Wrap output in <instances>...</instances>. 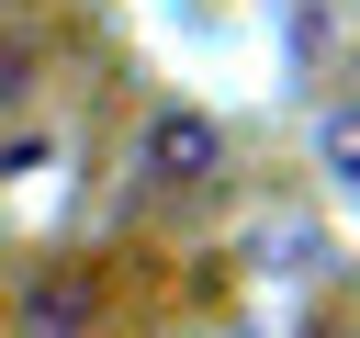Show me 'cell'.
<instances>
[{
  "label": "cell",
  "instance_id": "6da1fadb",
  "mask_svg": "<svg viewBox=\"0 0 360 338\" xmlns=\"http://www.w3.org/2000/svg\"><path fill=\"white\" fill-rule=\"evenodd\" d=\"M225 169H236V146H225V124H214V113L158 101V113L135 124V180H146V192H180V203H191V192H214Z\"/></svg>",
  "mask_w": 360,
  "mask_h": 338
},
{
  "label": "cell",
  "instance_id": "7a4b0ae2",
  "mask_svg": "<svg viewBox=\"0 0 360 338\" xmlns=\"http://www.w3.org/2000/svg\"><path fill=\"white\" fill-rule=\"evenodd\" d=\"M315 146H326V169H338V180H360V113H326V124H315Z\"/></svg>",
  "mask_w": 360,
  "mask_h": 338
}]
</instances>
